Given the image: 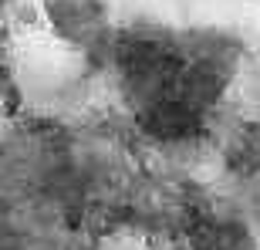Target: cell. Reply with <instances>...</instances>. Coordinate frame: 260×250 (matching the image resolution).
<instances>
[{"instance_id": "1", "label": "cell", "mask_w": 260, "mask_h": 250, "mask_svg": "<svg viewBox=\"0 0 260 250\" xmlns=\"http://www.w3.org/2000/svg\"><path fill=\"white\" fill-rule=\"evenodd\" d=\"M240 68L237 41L220 30L118 24L105 75L152 145L179 149L210 132Z\"/></svg>"}, {"instance_id": "2", "label": "cell", "mask_w": 260, "mask_h": 250, "mask_svg": "<svg viewBox=\"0 0 260 250\" xmlns=\"http://www.w3.org/2000/svg\"><path fill=\"white\" fill-rule=\"evenodd\" d=\"M41 34L105 71L118 20L112 0H34Z\"/></svg>"}, {"instance_id": "3", "label": "cell", "mask_w": 260, "mask_h": 250, "mask_svg": "<svg viewBox=\"0 0 260 250\" xmlns=\"http://www.w3.org/2000/svg\"><path fill=\"white\" fill-rule=\"evenodd\" d=\"M179 247L183 250H257V240L250 233L247 216L233 210H216L203 203L196 216L186 223L179 233Z\"/></svg>"}]
</instances>
